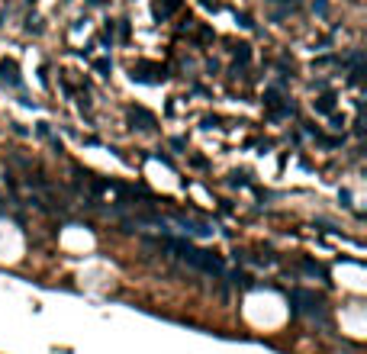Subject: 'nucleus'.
I'll return each mask as SVG.
<instances>
[{
  "instance_id": "f257e3e1",
  "label": "nucleus",
  "mask_w": 367,
  "mask_h": 354,
  "mask_svg": "<svg viewBox=\"0 0 367 354\" xmlns=\"http://www.w3.org/2000/svg\"><path fill=\"white\" fill-rule=\"evenodd\" d=\"M158 245L161 248H168V251H174L180 261H187V264H194V268H200L203 274H213V277H225V264L219 258H213L209 251H203V248H197L194 242H187V238H174V235H164L158 238Z\"/></svg>"
},
{
  "instance_id": "7ed1b4c3",
  "label": "nucleus",
  "mask_w": 367,
  "mask_h": 354,
  "mask_svg": "<svg viewBox=\"0 0 367 354\" xmlns=\"http://www.w3.org/2000/svg\"><path fill=\"white\" fill-rule=\"evenodd\" d=\"M0 81L10 84V87H20V84H23V81H20V71H16L13 61H4V65H0Z\"/></svg>"
},
{
  "instance_id": "39448f33",
  "label": "nucleus",
  "mask_w": 367,
  "mask_h": 354,
  "mask_svg": "<svg viewBox=\"0 0 367 354\" xmlns=\"http://www.w3.org/2000/svg\"><path fill=\"white\" fill-rule=\"evenodd\" d=\"M316 110H319V113H332V110H335V103H332V97H319Z\"/></svg>"
},
{
  "instance_id": "20e7f679",
  "label": "nucleus",
  "mask_w": 367,
  "mask_h": 354,
  "mask_svg": "<svg viewBox=\"0 0 367 354\" xmlns=\"http://www.w3.org/2000/svg\"><path fill=\"white\" fill-rule=\"evenodd\" d=\"M296 268H300L303 274H309V277H326V268L316 261H309V258H303V261H296Z\"/></svg>"
},
{
  "instance_id": "f03ea898",
  "label": "nucleus",
  "mask_w": 367,
  "mask_h": 354,
  "mask_svg": "<svg viewBox=\"0 0 367 354\" xmlns=\"http://www.w3.org/2000/svg\"><path fill=\"white\" fill-rule=\"evenodd\" d=\"M287 299H290V313L300 319H319L326 322V303L316 290H306V287H293L287 290Z\"/></svg>"
}]
</instances>
